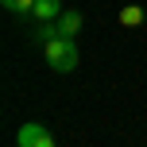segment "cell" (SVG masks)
Returning <instances> with one entry per match:
<instances>
[{"instance_id": "6da1fadb", "label": "cell", "mask_w": 147, "mask_h": 147, "mask_svg": "<svg viewBox=\"0 0 147 147\" xmlns=\"http://www.w3.org/2000/svg\"><path fill=\"white\" fill-rule=\"evenodd\" d=\"M43 54H47V62H51L54 74H70L78 66V47H74V39H66V35H54L51 43H43Z\"/></svg>"}, {"instance_id": "7a4b0ae2", "label": "cell", "mask_w": 147, "mask_h": 147, "mask_svg": "<svg viewBox=\"0 0 147 147\" xmlns=\"http://www.w3.org/2000/svg\"><path fill=\"white\" fill-rule=\"evenodd\" d=\"M16 147H54V136L43 124H23L16 132Z\"/></svg>"}, {"instance_id": "3957f363", "label": "cell", "mask_w": 147, "mask_h": 147, "mask_svg": "<svg viewBox=\"0 0 147 147\" xmlns=\"http://www.w3.org/2000/svg\"><path fill=\"white\" fill-rule=\"evenodd\" d=\"M62 12H66V8H62L58 0H35V8H31V16H35L39 23H51V20H58Z\"/></svg>"}, {"instance_id": "277c9868", "label": "cell", "mask_w": 147, "mask_h": 147, "mask_svg": "<svg viewBox=\"0 0 147 147\" xmlns=\"http://www.w3.org/2000/svg\"><path fill=\"white\" fill-rule=\"evenodd\" d=\"M54 27H58V35L74 39V35H78V27H81V16H78V12H62L58 20H54Z\"/></svg>"}, {"instance_id": "5b68a950", "label": "cell", "mask_w": 147, "mask_h": 147, "mask_svg": "<svg viewBox=\"0 0 147 147\" xmlns=\"http://www.w3.org/2000/svg\"><path fill=\"white\" fill-rule=\"evenodd\" d=\"M120 23H124V27H136V23H143V8H140V4H128L124 12H120Z\"/></svg>"}, {"instance_id": "8992f818", "label": "cell", "mask_w": 147, "mask_h": 147, "mask_svg": "<svg viewBox=\"0 0 147 147\" xmlns=\"http://www.w3.org/2000/svg\"><path fill=\"white\" fill-rule=\"evenodd\" d=\"M0 4H4L8 12H20V16H31V8H35V0H0Z\"/></svg>"}]
</instances>
